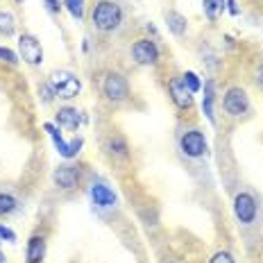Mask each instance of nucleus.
Here are the masks:
<instances>
[{
	"mask_svg": "<svg viewBox=\"0 0 263 263\" xmlns=\"http://www.w3.org/2000/svg\"><path fill=\"white\" fill-rule=\"evenodd\" d=\"M171 96H173L175 105H177L179 109H191L193 107V96H191V91L182 84V80H173L171 82Z\"/></svg>",
	"mask_w": 263,
	"mask_h": 263,
	"instance_id": "obj_11",
	"label": "nucleus"
},
{
	"mask_svg": "<svg viewBox=\"0 0 263 263\" xmlns=\"http://www.w3.org/2000/svg\"><path fill=\"white\" fill-rule=\"evenodd\" d=\"M111 152H116V155H120V157H125L127 155V145L123 143V139H111Z\"/></svg>",
	"mask_w": 263,
	"mask_h": 263,
	"instance_id": "obj_22",
	"label": "nucleus"
},
{
	"mask_svg": "<svg viewBox=\"0 0 263 263\" xmlns=\"http://www.w3.org/2000/svg\"><path fill=\"white\" fill-rule=\"evenodd\" d=\"M120 21H123V12H120V7L116 3H111V0H102V3H98L96 9H93V25L102 32L116 30L120 25Z\"/></svg>",
	"mask_w": 263,
	"mask_h": 263,
	"instance_id": "obj_1",
	"label": "nucleus"
},
{
	"mask_svg": "<svg viewBox=\"0 0 263 263\" xmlns=\"http://www.w3.org/2000/svg\"><path fill=\"white\" fill-rule=\"evenodd\" d=\"M18 50H21V59L27 62L30 66H39L43 62V48L36 36L32 34H23L18 39Z\"/></svg>",
	"mask_w": 263,
	"mask_h": 263,
	"instance_id": "obj_3",
	"label": "nucleus"
},
{
	"mask_svg": "<svg viewBox=\"0 0 263 263\" xmlns=\"http://www.w3.org/2000/svg\"><path fill=\"white\" fill-rule=\"evenodd\" d=\"M256 84H259L261 89H263V66H259V68H256Z\"/></svg>",
	"mask_w": 263,
	"mask_h": 263,
	"instance_id": "obj_27",
	"label": "nucleus"
},
{
	"mask_svg": "<svg viewBox=\"0 0 263 263\" xmlns=\"http://www.w3.org/2000/svg\"><path fill=\"white\" fill-rule=\"evenodd\" d=\"M91 197L98 206H114L116 204V193L105 184H93L91 186Z\"/></svg>",
	"mask_w": 263,
	"mask_h": 263,
	"instance_id": "obj_12",
	"label": "nucleus"
},
{
	"mask_svg": "<svg viewBox=\"0 0 263 263\" xmlns=\"http://www.w3.org/2000/svg\"><path fill=\"white\" fill-rule=\"evenodd\" d=\"M0 238H5V240H9V243H14V240H16V234H14L9 227L0 224Z\"/></svg>",
	"mask_w": 263,
	"mask_h": 263,
	"instance_id": "obj_24",
	"label": "nucleus"
},
{
	"mask_svg": "<svg viewBox=\"0 0 263 263\" xmlns=\"http://www.w3.org/2000/svg\"><path fill=\"white\" fill-rule=\"evenodd\" d=\"M50 86L54 91V96L64 98V100H70V98H75L82 89L80 80L75 78L73 73H68V70H57V73L50 75Z\"/></svg>",
	"mask_w": 263,
	"mask_h": 263,
	"instance_id": "obj_2",
	"label": "nucleus"
},
{
	"mask_svg": "<svg viewBox=\"0 0 263 263\" xmlns=\"http://www.w3.org/2000/svg\"><path fill=\"white\" fill-rule=\"evenodd\" d=\"M132 54H134V59H136L139 64H155L157 59H159L157 46H155L152 41H147V39L136 41L134 46H132Z\"/></svg>",
	"mask_w": 263,
	"mask_h": 263,
	"instance_id": "obj_9",
	"label": "nucleus"
},
{
	"mask_svg": "<svg viewBox=\"0 0 263 263\" xmlns=\"http://www.w3.org/2000/svg\"><path fill=\"white\" fill-rule=\"evenodd\" d=\"M54 184L59 186V189H73L75 184H78V177H80V173H78V168H73V166H59L57 171H54Z\"/></svg>",
	"mask_w": 263,
	"mask_h": 263,
	"instance_id": "obj_10",
	"label": "nucleus"
},
{
	"mask_svg": "<svg viewBox=\"0 0 263 263\" xmlns=\"http://www.w3.org/2000/svg\"><path fill=\"white\" fill-rule=\"evenodd\" d=\"M202 107H204L206 118L213 123L216 118H213V84H211V82H206V84H204V105H202Z\"/></svg>",
	"mask_w": 263,
	"mask_h": 263,
	"instance_id": "obj_17",
	"label": "nucleus"
},
{
	"mask_svg": "<svg viewBox=\"0 0 263 263\" xmlns=\"http://www.w3.org/2000/svg\"><path fill=\"white\" fill-rule=\"evenodd\" d=\"M127 91H129L127 89V82H125L123 75L111 73L105 80V96L109 98V100H114V102L125 100V98H127Z\"/></svg>",
	"mask_w": 263,
	"mask_h": 263,
	"instance_id": "obj_7",
	"label": "nucleus"
},
{
	"mask_svg": "<svg viewBox=\"0 0 263 263\" xmlns=\"http://www.w3.org/2000/svg\"><path fill=\"white\" fill-rule=\"evenodd\" d=\"M182 150H184V155H189V157H202L204 155V150H206V141H204V136L200 134V132H186V134L182 136Z\"/></svg>",
	"mask_w": 263,
	"mask_h": 263,
	"instance_id": "obj_8",
	"label": "nucleus"
},
{
	"mask_svg": "<svg viewBox=\"0 0 263 263\" xmlns=\"http://www.w3.org/2000/svg\"><path fill=\"white\" fill-rule=\"evenodd\" d=\"M0 59H3V62H7V64H16V62H18L16 52L9 50V48H0Z\"/></svg>",
	"mask_w": 263,
	"mask_h": 263,
	"instance_id": "obj_23",
	"label": "nucleus"
},
{
	"mask_svg": "<svg viewBox=\"0 0 263 263\" xmlns=\"http://www.w3.org/2000/svg\"><path fill=\"white\" fill-rule=\"evenodd\" d=\"M16 3H23V0H16Z\"/></svg>",
	"mask_w": 263,
	"mask_h": 263,
	"instance_id": "obj_29",
	"label": "nucleus"
},
{
	"mask_svg": "<svg viewBox=\"0 0 263 263\" xmlns=\"http://www.w3.org/2000/svg\"><path fill=\"white\" fill-rule=\"evenodd\" d=\"M166 21H168V27H171L173 34L182 36L184 32H186V18H184L182 14H175V12H171V14L166 16Z\"/></svg>",
	"mask_w": 263,
	"mask_h": 263,
	"instance_id": "obj_15",
	"label": "nucleus"
},
{
	"mask_svg": "<svg viewBox=\"0 0 263 263\" xmlns=\"http://www.w3.org/2000/svg\"><path fill=\"white\" fill-rule=\"evenodd\" d=\"M0 34L5 36L14 34V16L9 12H0Z\"/></svg>",
	"mask_w": 263,
	"mask_h": 263,
	"instance_id": "obj_18",
	"label": "nucleus"
},
{
	"mask_svg": "<svg viewBox=\"0 0 263 263\" xmlns=\"http://www.w3.org/2000/svg\"><path fill=\"white\" fill-rule=\"evenodd\" d=\"M202 7H204L206 18L216 21L218 16H220V12L224 9V0H204V3H202Z\"/></svg>",
	"mask_w": 263,
	"mask_h": 263,
	"instance_id": "obj_16",
	"label": "nucleus"
},
{
	"mask_svg": "<svg viewBox=\"0 0 263 263\" xmlns=\"http://www.w3.org/2000/svg\"><path fill=\"white\" fill-rule=\"evenodd\" d=\"M211 263H234V259L227 254V252H218V254H213Z\"/></svg>",
	"mask_w": 263,
	"mask_h": 263,
	"instance_id": "obj_25",
	"label": "nucleus"
},
{
	"mask_svg": "<svg viewBox=\"0 0 263 263\" xmlns=\"http://www.w3.org/2000/svg\"><path fill=\"white\" fill-rule=\"evenodd\" d=\"M66 7H68V12L73 14L75 18L84 16V0H66Z\"/></svg>",
	"mask_w": 263,
	"mask_h": 263,
	"instance_id": "obj_21",
	"label": "nucleus"
},
{
	"mask_svg": "<svg viewBox=\"0 0 263 263\" xmlns=\"http://www.w3.org/2000/svg\"><path fill=\"white\" fill-rule=\"evenodd\" d=\"M182 84H184L191 93H197V91H200V86H202V84H200V80H197V75H195V73H191V70L182 75Z\"/></svg>",
	"mask_w": 263,
	"mask_h": 263,
	"instance_id": "obj_19",
	"label": "nucleus"
},
{
	"mask_svg": "<svg viewBox=\"0 0 263 263\" xmlns=\"http://www.w3.org/2000/svg\"><path fill=\"white\" fill-rule=\"evenodd\" d=\"M57 123H59V127L78 129L80 125H82V116H80L78 109L66 107V109H59V114H57Z\"/></svg>",
	"mask_w": 263,
	"mask_h": 263,
	"instance_id": "obj_13",
	"label": "nucleus"
},
{
	"mask_svg": "<svg viewBox=\"0 0 263 263\" xmlns=\"http://www.w3.org/2000/svg\"><path fill=\"white\" fill-rule=\"evenodd\" d=\"M43 127H46V132L52 136L54 147H57V152H59V155H62V157L70 159V157H75V155H78V152H80V147H82V141H80V139H75V141H70V143H66V141L62 139V134H59V132L54 129L50 123H46V125H43Z\"/></svg>",
	"mask_w": 263,
	"mask_h": 263,
	"instance_id": "obj_6",
	"label": "nucleus"
},
{
	"mask_svg": "<svg viewBox=\"0 0 263 263\" xmlns=\"http://www.w3.org/2000/svg\"><path fill=\"white\" fill-rule=\"evenodd\" d=\"M0 263H5V254H3V252H0Z\"/></svg>",
	"mask_w": 263,
	"mask_h": 263,
	"instance_id": "obj_28",
	"label": "nucleus"
},
{
	"mask_svg": "<svg viewBox=\"0 0 263 263\" xmlns=\"http://www.w3.org/2000/svg\"><path fill=\"white\" fill-rule=\"evenodd\" d=\"M14 209H16V200H14V197L0 193V216H5V213H12Z\"/></svg>",
	"mask_w": 263,
	"mask_h": 263,
	"instance_id": "obj_20",
	"label": "nucleus"
},
{
	"mask_svg": "<svg viewBox=\"0 0 263 263\" xmlns=\"http://www.w3.org/2000/svg\"><path fill=\"white\" fill-rule=\"evenodd\" d=\"M46 7L50 14H57L59 12V0H46Z\"/></svg>",
	"mask_w": 263,
	"mask_h": 263,
	"instance_id": "obj_26",
	"label": "nucleus"
},
{
	"mask_svg": "<svg viewBox=\"0 0 263 263\" xmlns=\"http://www.w3.org/2000/svg\"><path fill=\"white\" fill-rule=\"evenodd\" d=\"M46 256V240L43 236H32L27 243V263H41Z\"/></svg>",
	"mask_w": 263,
	"mask_h": 263,
	"instance_id": "obj_14",
	"label": "nucleus"
},
{
	"mask_svg": "<svg viewBox=\"0 0 263 263\" xmlns=\"http://www.w3.org/2000/svg\"><path fill=\"white\" fill-rule=\"evenodd\" d=\"M234 211H236V218L240 222H245V224L254 222V218H256V202H254V197L248 195V193H238L236 200H234Z\"/></svg>",
	"mask_w": 263,
	"mask_h": 263,
	"instance_id": "obj_5",
	"label": "nucleus"
},
{
	"mask_svg": "<svg viewBox=\"0 0 263 263\" xmlns=\"http://www.w3.org/2000/svg\"><path fill=\"white\" fill-rule=\"evenodd\" d=\"M224 111L229 116H243L250 107V100H248V93L243 89H229L227 96H224Z\"/></svg>",
	"mask_w": 263,
	"mask_h": 263,
	"instance_id": "obj_4",
	"label": "nucleus"
}]
</instances>
